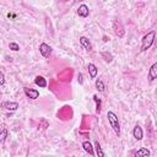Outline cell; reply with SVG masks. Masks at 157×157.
I'll use <instances>...</instances> for the list:
<instances>
[{
	"instance_id": "cell-1",
	"label": "cell",
	"mask_w": 157,
	"mask_h": 157,
	"mask_svg": "<svg viewBox=\"0 0 157 157\" xmlns=\"http://www.w3.org/2000/svg\"><path fill=\"white\" fill-rule=\"evenodd\" d=\"M155 34H156L155 31H150L147 34H145L142 37V39H141V48H140L141 52H146L147 49H150L152 47V44L155 42Z\"/></svg>"
},
{
	"instance_id": "cell-2",
	"label": "cell",
	"mask_w": 157,
	"mask_h": 157,
	"mask_svg": "<svg viewBox=\"0 0 157 157\" xmlns=\"http://www.w3.org/2000/svg\"><path fill=\"white\" fill-rule=\"evenodd\" d=\"M107 118H108V121H109V125L110 128L114 130V132L119 136L120 135V124H119V119L117 117V114L112 110H108L107 113Z\"/></svg>"
},
{
	"instance_id": "cell-3",
	"label": "cell",
	"mask_w": 157,
	"mask_h": 157,
	"mask_svg": "<svg viewBox=\"0 0 157 157\" xmlns=\"http://www.w3.org/2000/svg\"><path fill=\"white\" fill-rule=\"evenodd\" d=\"M23 92L25 94L31 98V99H37L39 97V91L38 90H34V88H28V87H23Z\"/></svg>"
},
{
	"instance_id": "cell-4",
	"label": "cell",
	"mask_w": 157,
	"mask_h": 157,
	"mask_svg": "<svg viewBox=\"0 0 157 157\" xmlns=\"http://www.w3.org/2000/svg\"><path fill=\"white\" fill-rule=\"evenodd\" d=\"M39 53L42 54V56L48 58V56L52 54V47L48 45L47 43H42V44L39 45Z\"/></svg>"
},
{
	"instance_id": "cell-5",
	"label": "cell",
	"mask_w": 157,
	"mask_h": 157,
	"mask_svg": "<svg viewBox=\"0 0 157 157\" xmlns=\"http://www.w3.org/2000/svg\"><path fill=\"white\" fill-rule=\"evenodd\" d=\"M1 105H2L4 109L10 110V112H15V110H17V108H18V103H17V102H10V101H5Z\"/></svg>"
},
{
	"instance_id": "cell-6",
	"label": "cell",
	"mask_w": 157,
	"mask_h": 157,
	"mask_svg": "<svg viewBox=\"0 0 157 157\" xmlns=\"http://www.w3.org/2000/svg\"><path fill=\"white\" fill-rule=\"evenodd\" d=\"M77 13H78V16H81V17H87V16L90 15V9H88V6L85 5V4L80 5L78 9H77Z\"/></svg>"
},
{
	"instance_id": "cell-7",
	"label": "cell",
	"mask_w": 157,
	"mask_h": 157,
	"mask_svg": "<svg viewBox=\"0 0 157 157\" xmlns=\"http://www.w3.org/2000/svg\"><path fill=\"white\" fill-rule=\"evenodd\" d=\"M157 78V63L152 64V66L150 67V71H148V80L152 82Z\"/></svg>"
},
{
	"instance_id": "cell-8",
	"label": "cell",
	"mask_w": 157,
	"mask_h": 157,
	"mask_svg": "<svg viewBox=\"0 0 157 157\" xmlns=\"http://www.w3.org/2000/svg\"><path fill=\"white\" fill-rule=\"evenodd\" d=\"M132 135H134V137L136 139V140H142V137H144V131H142V129H141V126L140 125H135V128H134V130H132Z\"/></svg>"
},
{
	"instance_id": "cell-9",
	"label": "cell",
	"mask_w": 157,
	"mask_h": 157,
	"mask_svg": "<svg viewBox=\"0 0 157 157\" xmlns=\"http://www.w3.org/2000/svg\"><path fill=\"white\" fill-rule=\"evenodd\" d=\"M80 43H81V45H82L87 52H91V50H92V44H91V42L88 40V38H86V37H80Z\"/></svg>"
},
{
	"instance_id": "cell-10",
	"label": "cell",
	"mask_w": 157,
	"mask_h": 157,
	"mask_svg": "<svg viewBox=\"0 0 157 157\" xmlns=\"http://www.w3.org/2000/svg\"><path fill=\"white\" fill-rule=\"evenodd\" d=\"M150 155H151L150 150H147L145 147H141L140 150H137L136 152H134V156L135 157H146V156H150Z\"/></svg>"
},
{
	"instance_id": "cell-11",
	"label": "cell",
	"mask_w": 157,
	"mask_h": 157,
	"mask_svg": "<svg viewBox=\"0 0 157 157\" xmlns=\"http://www.w3.org/2000/svg\"><path fill=\"white\" fill-rule=\"evenodd\" d=\"M87 69H88V74H90V77H91V78H94V77L97 76V72H98V70H97V66H96L94 64L90 63V64H88V66H87Z\"/></svg>"
},
{
	"instance_id": "cell-12",
	"label": "cell",
	"mask_w": 157,
	"mask_h": 157,
	"mask_svg": "<svg viewBox=\"0 0 157 157\" xmlns=\"http://www.w3.org/2000/svg\"><path fill=\"white\" fill-rule=\"evenodd\" d=\"M82 147H83V150H85L88 155H91V156H93V155H94V151H93L92 144H91L90 141H83V142H82Z\"/></svg>"
},
{
	"instance_id": "cell-13",
	"label": "cell",
	"mask_w": 157,
	"mask_h": 157,
	"mask_svg": "<svg viewBox=\"0 0 157 157\" xmlns=\"http://www.w3.org/2000/svg\"><path fill=\"white\" fill-rule=\"evenodd\" d=\"M34 83H36L37 86L42 87V88L47 87V80H45L43 76H37V77L34 78Z\"/></svg>"
},
{
	"instance_id": "cell-14",
	"label": "cell",
	"mask_w": 157,
	"mask_h": 157,
	"mask_svg": "<svg viewBox=\"0 0 157 157\" xmlns=\"http://www.w3.org/2000/svg\"><path fill=\"white\" fill-rule=\"evenodd\" d=\"M94 150H96V155L97 156H99V157H103L104 156V152H103V150H102V147H101V145H99L98 141H96V144H94Z\"/></svg>"
},
{
	"instance_id": "cell-15",
	"label": "cell",
	"mask_w": 157,
	"mask_h": 157,
	"mask_svg": "<svg viewBox=\"0 0 157 157\" xmlns=\"http://www.w3.org/2000/svg\"><path fill=\"white\" fill-rule=\"evenodd\" d=\"M101 55H102V58L104 59L105 63H110L113 60V55L110 53H108V52H103V53H101Z\"/></svg>"
},
{
	"instance_id": "cell-16",
	"label": "cell",
	"mask_w": 157,
	"mask_h": 157,
	"mask_svg": "<svg viewBox=\"0 0 157 157\" xmlns=\"http://www.w3.org/2000/svg\"><path fill=\"white\" fill-rule=\"evenodd\" d=\"M96 88H97L98 92H103V91H104V83H103L102 80L98 78V80L96 81Z\"/></svg>"
},
{
	"instance_id": "cell-17",
	"label": "cell",
	"mask_w": 157,
	"mask_h": 157,
	"mask_svg": "<svg viewBox=\"0 0 157 157\" xmlns=\"http://www.w3.org/2000/svg\"><path fill=\"white\" fill-rule=\"evenodd\" d=\"M6 137H7V130L6 129H2L0 131V144H4L5 140H6Z\"/></svg>"
},
{
	"instance_id": "cell-18",
	"label": "cell",
	"mask_w": 157,
	"mask_h": 157,
	"mask_svg": "<svg viewBox=\"0 0 157 157\" xmlns=\"http://www.w3.org/2000/svg\"><path fill=\"white\" fill-rule=\"evenodd\" d=\"M9 48H10L11 50H13V52H17V50H20V45H18L17 43H15V42H11V43L9 44Z\"/></svg>"
},
{
	"instance_id": "cell-19",
	"label": "cell",
	"mask_w": 157,
	"mask_h": 157,
	"mask_svg": "<svg viewBox=\"0 0 157 157\" xmlns=\"http://www.w3.org/2000/svg\"><path fill=\"white\" fill-rule=\"evenodd\" d=\"M93 99H94V101H96V103H97V108H96V112H97V113H99V112H101V101H99V99H98L96 96H93Z\"/></svg>"
},
{
	"instance_id": "cell-20",
	"label": "cell",
	"mask_w": 157,
	"mask_h": 157,
	"mask_svg": "<svg viewBox=\"0 0 157 157\" xmlns=\"http://www.w3.org/2000/svg\"><path fill=\"white\" fill-rule=\"evenodd\" d=\"M5 85V75L2 71H0V86H4Z\"/></svg>"
},
{
	"instance_id": "cell-21",
	"label": "cell",
	"mask_w": 157,
	"mask_h": 157,
	"mask_svg": "<svg viewBox=\"0 0 157 157\" xmlns=\"http://www.w3.org/2000/svg\"><path fill=\"white\" fill-rule=\"evenodd\" d=\"M78 82H80V83L83 82V80H82V75H81V74H78Z\"/></svg>"
},
{
	"instance_id": "cell-22",
	"label": "cell",
	"mask_w": 157,
	"mask_h": 157,
	"mask_svg": "<svg viewBox=\"0 0 157 157\" xmlns=\"http://www.w3.org/2000/svg\"><path fill=\"white\" fill-rule=\"evenodd\" d=\"M75 2H82V1H85V0H74Z\"/></svg>"
},
{
	"instance_id": "cell-23",
	"label": "cell",
	"mask_w": 157,
	"mask_h": 157,
	"mask_svg": "<svg viewBox=\"0 0 157 157\" xmlns=\"http://www.w3.org/2000/svg\"><path fill=\"white\" fill-rule=\"evenodd\" d=\"M59 1H61V2H66V1H69V0H59Z\"/></svg>"
}]
</instances>
